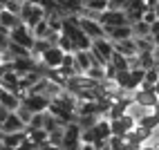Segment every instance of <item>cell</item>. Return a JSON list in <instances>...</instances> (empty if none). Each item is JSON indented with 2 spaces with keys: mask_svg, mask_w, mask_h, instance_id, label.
Segmentation results:
<instances>
[{
  "mask_svg": "<svg viewBox=\"0 0 159 150\" xmlns=\"http://www.w3.org/2000/svg\"><path fill=\"white\" fill-rule=\"evenodd\" d=\"M20 20H23V25H27L29 29H34L38 23L45 20V9L34 5V2H25L23 11H20Z\"/></svg>",
  "mask_w": 159,
  "mask_h": 150,
  "instance_id": "obj_1",
  "label": "cell"
},
{
  "mask_svg": "<svg viewBox=\"0 0 159 150\" xmlns=\"http://www.w3.org/2000/svg\"><path fill=\"white\" fill-rule=\"evenodd\" d=\"M9 40H11V43H18V45H23V47H27L29 52H31V47H34V43H36L34 34H31V29H29L27 25H18L16 29H11Z\"/></svg>",
  "mask_w": 159,
  "mask_h": 150,
  "instance_id": "obj_2",
  "label": "cell"
},
{
  "mask_svg": "<svg viewBox=\"0 0 159 150\" xmlns=\"http://www.w3.org/2000/svg\"><path fill=\"white\" fill-rule=\"evenodd\" d=\"M81 143V128L79 123H70L65 128V137H63V148L61 150H79Z\"/></svg>",
  "mask_w": 159,
  "mask_h": 150,
  "instance_id": "obj_3",
  "label": "cell"
},
{
  "mask_svg": "<svg viewBox=\"0 0 159 150\" xmlns=\"http://www.w3.org/2000/svg\"><path fill=\"white\" fill-rule=\"evenodd\" d=\"M49 99L47 96H43V94H27L25 99H23V105L27 110H31L34 114H40V112H47L49 110Z\"/></svg>",
  "mask_w": 159,
  "mask_h": 150,
  "instance_id": "obj_4",
  "label": "cell"
},
{
  "mask_svg": "<svg viewBox=\"0 0 159 150\" xmlns=\"http://www.w3.org/2000/svg\"><path fill=\"white\" fill-rule=\"evenodd\" d=\"M110 125H112V137H125L130 130H134V128H137V121L132 119L130 114H123L121 119L110 121Z\"/></svg>",
  "mask_w": 159,
  "mask_h": 150,
  "instance_id": "obj_5",
  "label": "cell"
},
{
  "mask_svg": "<svg viewBox=\"0 0 159 150\" xmlns=\"http://www.w3.org/2000/svg\"><path fill=\"white\" fill-rule=\"evenodd\" d=\"M81 29L85 31V34L90 36V40H101L105 38V29L101 23H97V20H88V18H81Z\"/></svg>",
  "mask_w": 159,
  "mask_h": 150,
  "instance_id": "obj_6",
  "label": "cell"
},
{
  "mask_svg": "<svg viewBox=\"0 0 159 150\" xmlns=\"http://www.w3.org/2000/svg\"><path fill=\"white\" fill-rule=\"evenodd\" d=\"M103 29H105V38L112 40V43H121V40L132 38V27L130 25H123V27H103Z\"/></svg>",
  "mask_w": 159,
  "mask_h": 150,
  "instance_id": "obj_7",
  "label": "cell"
},
{
  "mask_svg": "<svg viewBox=\"0 0 159 150\" xmlns=\"http://www.w3.org/2000/svg\"><path fill=\"white\" fill-rule=\"evenodd\" d=\"M63 58H65V52H63L61 47H49L45 54H43V58H40V61H43L49 70H58L61 63H63Z\"/></svg>",
  "mask_w": 159,
  "mask_h": 150,
  "instance_id": "obj_8",
  "label": "cell"
},
{
  "mask_svg": "<svg viewBox=\"0 0 159 150\" xmlns=\"http://www.w3.org/2000/svg\"><path fill=\"white\" fill-rule=\"evenodd\" d=\"M101 25L103 27H123V25H128V18H125L123 11H103Z\"/></svg>",
  "mask_w": 159,
  "mask_h": 150,
  "instance_id": "obj_9",
  "label": "cell"
},
{
  "mask_svg": "<svg viewBox=\"0 0 159 150\" xmlns=\"http://www.w3.org/2000/svg\"><path fill=\"white\" fill-rule=\"evenodd\" d=\"M132 99H134L137 105H141V108H148V110H152L155 105L159 103V96H157L155 92H146V90H137V92L132 94Z\"/></svg>",
  "mask_w": 159,
  "mask_h": 150,
  "instance_id": "obj_10",
  "label": "cell"
},
{
  "mask_svg": "<svg viewBox=\"0 0 159 150\" xmlns=\"http://www.w3.org/2000/svg\"><path fill=\"white\" fill-rule=\"evenodd\" d=\"M114 52H116V54H121V56H125V58L139 56V52H137V43H134V38L121 40V43H114Z\"/></svg>",
  "mask_w": 159,
  "mask_h": 150,
  "instance_id": "obj_11",
  "label": "cell"
},
{
  "mask_svg": "<svg viewBox=\"0 0 159 150\" xmlns=\"http://www.w3.org/2000/svg\"><path fill=\"white\" fill-rule=\"evenodd\" d=\"M2 130H5V134H14V132H25V130H27V125L18 119V114H16V112H11V114L7 116V121L2 123Z\"/></svg>",
  "mask_w": 159,
  "mask_h": 150,
  "instance_id": "obj_12",
  "label": "cell"
},
{
  "mask_svg": "<svg viewBox=\"0 0 159 150\" xmlns=\"http://www.w3.org/2000/svg\"><path fill=\"white\" fill-rule=\"evenodd\" d=\"M36 65H38L36 58H16L14 61V72L18 76H25L29 72H36Z\"/></svg>",
  "mask_w": 159,
  "mask_h": 150,
  "instance_id": "obj_13",
  "label": "cell"
},
{
  "mask_svg": "<svg viewBox=\"0 0 159 150\" xmlns=\"http://www.w3.org/2000/svg\"><path fill=\"white\" fill-rule=\"evenodd\" d=\"M18 25H23V20H20V16L11 14V11H7V9H2L0 11V27H5V29H16Z\"/></svg>",
  "mask_w": 159,
  "mask_h": 150,
  "instance_id": "obj_14",
  "label": "cell"
},
{
  "mask_svg": "<svg viewBox=\"0 0 159 150\" xmlns=\"http://www.w3.org/2000/svg\"><path fill=\"white\" fill-rule=\"evenodd\" d=\"M74 61H76L79 74H85L90 67H94V61H92V54H90V52H76V54H74Z\"/></svg>",
  "mask_w": 159,
  "mask_h": 150,
  "instance_id": "obj_15",
  "label": "cell"
},
{
  "mask_svg": "<svg viewBox=\"0 0 159 150\" xmlns=\"http://www.w3.org/2000/svg\"><path fill=\"white\" fill-rule=\"evenodd\" d=\"M0 90H2V88H0ZM0 105H5L9 112H16V110L20 108V99H18L16 94L5 92V90H2V92H0Z\"/></svg>",
  "mask_w": 159,
  "mask_h": 150,
  "instance_id": "obj_16",
  "label": "cell"
},
{
  "mask_svg": "<svg viewBox=\"0 0 159 150\" xmlns=\"http://www.w3.org/2000/svg\"><path fill=\"white\" fill-rule=\"evenodd\" d=\"M27 141V130L25 132H14V134H5V139H2V143L5 146H9V148H18V146H23Z\"/></svg>",
  "mask_w": 159,
  "mask_h": 150,
  "instance_id": "obj_17",
  "label": "cell"
},
{
  "mask_svg": "<svg viewBox=\"0 0 159 150\" xmlns=\"http://www.w3.org/2000/svg\"><path fill=\"white\" fill-rule=\"evenodd\" d=\"M27 139L34 146H40V143H45L47 139H49V132L43 130V128H40V130H31V128H27Z\"/></svg>",
  "mask_w": 159,
  "mask_h": 150,
  "instance_id": "obj_18",
  "label": "cell"
},
{
  "mask_svg": "<svg viewBox=\"0 0 159 150\" xmlns=\"http://www.w3.org/2000/svg\"><path fill=\"white\" fill-rule=\"evenodd\" d=\"M134 43H137V52H139V54H152V52H155L152 36H148V38H134Z\"/></svg>",
  "mask_w": 159,
  "mask_h": 150,
  "instance_id": "obj_19",
  "label": "cell"
},
{
  "mask_svg": "<svg viewBox=\"0 0 159 150\" xmlns=\"http://www.w3.org/2000/svg\"><path fill=\"white\" fill-rule=\"evenodd\" d=\"M148 36H152L150 25H148V23L139 20V23H134V25H132V38H148Z\"/></svg>",
  "mask_w": 159,
  "mask_h": 150,
  "instance_id": "obj_20",
  "label": "cell"
},
{
  "mask_svg": "<svg viewBox=\"0 0 159 150\" xmlns=\"http://www.w3.org/2000/svg\"><path fill=\"white\" fill-rule=\"evenodd\" d=\"M31 34H34V38H36V40H47V36L52 34V29H49V23H47V20L38 23L34 29H31Z\"/></svg>",
  "mask_w": 159,
  "mask_h": 150,
  "instance_id": "obj_21",
  "label": "cell"
},
{
  "mask_svg": "<svg viewBox=\"0 0 159 150\" xmlns=\"http://www.w3.org/2000/svg\"><path fill=\"white\" fill-rule=\"evenodd\" d=\"M7 49L14 54V58H31V52L27 47H23V45H18V43H9Z\"/></svg>",
  "mask_w": 159,
  "mask_h": 150,
  "instance_id": "obj_22",
  "label": "cell"
},
{
  "mask_svg": "<svg viewBox=\"0 0 159 150\" xmlns=\"http://www.w3.org/2000/svg\"><path fill=\"white\" fill-rule=\"evenodd\" d=\"M85 76H90L92 81H97V83H103V81H105V67L94 65V67H90V70L85 72Z\"/></svg>",
  "mask_w": 159,
  "mask_h": 150,
  "instance_id": "obj_23",
  "label": "cell"
},
{
  "mask_svg": "<svg viewBox=\"0 0 159 150\" xmlns=\"http://www.w3.org/2000/svg\"><path fill=\"white\" fill-rule=\"evenodd\" d=\"M137 125H141V128H146V130H155V128H159V119L150 112V114H146L141 121H137Z\"/></svg>",
  "mask_w": 159,
  "mask_h": 150,
  "instance_id": "obj_24",
  "label": "cell"
},
{
  "mask_svg": "<svg viewBox=\"0 0 159 150\" xmlns=\"http://www.w3.org/2000/svg\"><path fill=\"white\" fill-rule=\"evenodd\" d=\"M76 123H79V128H81V132H83V130H92V128L99 123V116H79Z\"/></svg>",
  "mask_w": 159,
  "mask_h": 150,
  "instance_id": "obj_25",
  "label": "cell"
},
{
  "mask_svg": "<svg viewBox=\"0 0 159 150\" xmlns=\"http://www.w3.org/2000/svg\"><path fill=\"white\" fill-rule=\"evenodd\" d=\"M110 63L116 67V72H130V67H128V58L121 56V54H116V52H114V56H112Z\"/></svg>",
  "mask_w": 159,
  "mask_h": 150,
  "instance_id": "obj_26",
  "label": "cell"
},
{
  "mask_svg": "<svg viewBox=\"0 0 159 150\" xmlns=\"http://www.w3.org/2000/svg\"><path fill=\"white\" fill-rule=\"evenodd\" d=\"M63 137H65V128H58V130L49 132V139H47V141L54 146V148H63Z\"/></svg>",
  "mask_w": 159,
  "mask_h": 150,
  "instance_id": "obj_27",
  "label": "cell"
},
{
  "mask_svg": "<svg viewBox=\"0 0 159 150\" xmlns=\"http://www.w3.org/2000/svg\"><path fill=\"white\" fill-rule=\"evenodd\" d=\"M108 2L110 0H85V9H92V11H108Z\"/></svg>",
  "mask_w": 159,
  "mask_h": 150,
  "instance_id": "obj_28",
  "label": "cell"
},
{
  "mask_svg": "<svg viewBox=\"0 0 159 150\" xmlns=\"http://www.w3.org/2000/svg\"><path fill=\"white\" fill-rule=\"evenodd\" d=\"M139 63H141V70H143V72L157 67V61H155L152 54H139Z\"/></svg>",
  "mask_w": 159,
  "mask_h": 150,
  "instance_id": "obj_29",
  "label": "cell"
},
{
  "mask_svg": "<svg viewBox=\"0 0 159 150\" xmlns=\"http://www.w3.org/2000/svg\"><path fill=\"white\" fill-rule=\"evenodd\" d=\"M58 128H61L58 119H56V116H52L49 112H45V123H43V130H47V132H54V130H58Z\"/></svg>",
  "mask_w": 159,
  "mask_h": 150,
  "instance_id": "obj_30",
  "label": "cell"
},
{
  "mask_svg": "<svg viewBox=\"0 0 159 150\" xmlns=\"http://www.w3.org/2000/svg\"><path fill=\"white\" fill-rule=\"evenodd\" d=\"M130 5V0H110L108 2V11H125Z\"/></svg>",
  "mask_w": 159,
  "mask_h": 150,
  "instance_id": "obj_31",
  "label": "cell"
},
{
  "mask_svg": "<svg viewBox=\"0 0 159 150\" xmlns=\"http://www.w3.org/2000/svg\"><path fill=\"white\" fill-rule=\"evenodd\" d=\"M58 47L65 52V54H76V47H74V43L67 38V36H61V40H58Z\"/></svg>",
  "mask_w": 159,
  "mask_h": 150,
  "instance_id": "obj_32",
  "label": "cell"
},
{
  "mask_svg": "<svg viewBox=\"0 0 159 150\" xmlns=\"http://www.w3.org/2000/svg\"><path fill=\"white\" fill-rule=\"evenodd\" d=\"M16 114H18V119L23 121L25 125H29V121H31V116H34V112H31V110H27V108H25L23 103H20V108L16 110Z\"/></svg>",
  "mask_w": 159,
  "mask_h": 150,
  "instance_id": "obj_33",
  "label": "cell"
},
{
  "mask_svg": "<svg viewBox=\"0 0 159 150\" xmlns=\"http://www.w3.org/2000/svg\"><path fill=\"white\" fill-rule=\"evenodd\" d=\"M43 123H45V112H40V114H34V116H31V121H29L27 128H31V130H40Z\"/></svg>",
  "mask_w": 159,
  "mask_h": 150,
  "instance_id": "obj_34",
  "label": "cell"
},
{
  "mask_svg": "<svg viewBox=\"0 0 159 150\" xmlns=\"http://www.w3.org/2000/svg\"><path fill=\"white\" fill-rule=\"evenodd\" d=\"M157 20H159V16H157V9H155V7H150V9H148V11L143 14V23H148V25H155Z\"/></svg>",
  "mask_w": 159,
  "mask_h": 150,
  "instance_id": "obj_35",
  "label": "cell"
},
{
  "mask_svg": "<svg viewBox=\"0 0 159 150\" xmlns=\"http://www.w3.org/2000/svg\"><path fill=\"white\" fill-rule=\"evenodd\" d=\"M108 141H110V148H112V150H123V146H125L123 137H110Z\"/></svg>",
  "mask_w": 159,
  "mask_h": 150,
  "instance_id": "obj_36",
  "label": "cell"
},
{
  "mask_svg": "<svg viewBox=\"0 0 159 150\" xmlns=\"http://www.w3.org/2000/svg\"><path fill=\"white\" fill-rule=\"evenodd\" d=\"M116 67L112 65V63H108V65H105V81H116Z\"/></svg>",
  "mask_w": 159,
  "mask_h": 150,
  "instance_id": "obj_37",
  "label": "cell"
},
{
  "mask_svg": "<svg viewBox=\"0 0 159 150\" xmlns=\"http://www.w3.org/2000/svg\"><path fill=\"white\" fill-rule=\"evenodd\" d=\"M9 114H11V112H9L5 105H0V123H5V121H7V116H9Z\"/></svg>",
  "mask_w": 159,
  "mask_h": 150,
  "instance_id": "obj_38",
  "label": "cell"
},
{
  "mask_svg": "<svg viewBox=\"0 0 159 150\" xmlns=\"http://www.w3.org/2000/svg\"><path fill=\"white\" fill-rule=\"evenodd\" d=\"M16 150H34V143H31V141H29V139H27V141H25L23 146H18Z\"/></svg>",
  "mask_w": 159,
  "mask_h": 150,
  "instance_id": "obj_39",
  "label": "cell"
},
{
  "mask_svg": "<svg viewBox=\"0 0 159 150\" xmlns=\"http://www.w3.org/2000/svg\"><path fill=\"white\" fill-rule=\"evenodd\" d=\"M150 31H152V36H159V20L155 25H150Z\"/></svg>",
  "mask_w": 159,
  "mask_h": 150,
  "instance_id": "obj_40",
  "label": "cell"
},
{
  "mask_svg": "<svg viewBox=\"0 0 159 150\" xmlns=\"http://www.w3.org/2000/svg\"><path fill=\"white\" fill-rule=\"evenodd\" d=\"M152 56H155V61L159 63V47H155V52H152Z\"/></svg>",
  "mask_w": 159,
  "mask_h": 150,
  "instance_id": "obj_41",
  "label": "cell"
},
{
  "mask_svg": "<svg viewBox=\"0 0 159 150\" xmlns=\"http://www.w3.org/2000/svg\"><path fill=\"white\" fill-rule=\"evenodd\" d=\"M152 114H155V116H157V119H159V103H157V105H155V108H152Z\"/></svg>",
  "mask_w": 159,
  "mask_h": 150,
  "instance_id": "obj_42",
  "label": "cell"
},
{
  "mask_svg": "<svg viewBox=\"0 0 159 150\" xmlns=\"http://www.w3.org/2000/svg\"><path fill=\"white\" fill-rule=\"evenodd\" d=\"M146 2H148V7H157L159 0H146Z\"/></svg>",
  "mask_w": 159,
  "mask_h": 150,
  "instance_id": "obj_43",
  "label": "cell"
},
{
  "mask_svg": "<svg viewBox=\"0 0 159 150\" xmlns=\"http://www.w3.org/2000/svg\"><path fill=\"white\" fill-rule=\"evenodd\" d=\"M5 139V130H2V123H0V141Z\"/></svg>",
  "mask_w": 159,
  "mask_h": 150,
  "instance_id": "obj_44",
  "label": "cell"
},
{
  "mask_svg": "<svg viewBox=\"0 0 159 150\" xmlns=\"http://www.w3.org/2000/svg\"><path fill=\"white\" fill-rule=\"evenodd\" d=\"M155 94H157V96H159V83H157V85H155Z\"/></svg>",
  "mask_w": 159,
  "mask_h": 150,
  "instance_id": "obj_45",
  "label": "cell"
},
{
  "mask_svg": "<svg viewBox=\"0 0 159 150\" xmlns=\"http://www.w3.org/2000/svg\"><path fill=\"white\" fill-rule=\"evenodd\" d=\"M0 150H2V141H0Z\"/></svg>",
  "mask_w": 159,
  "mask_h": 150,
  "instance_id": "obj_46",
  "label": "cell"
},
{
  "mask_svg": "<svg viewBox=\"0 0 159 150\" xmlns=\"http://www.w3.org/2000/svg\"><path fill=\"white\" fill-rule=\"evenodd\" d=\"M157 70H159V63H157Z\"/></svg>",
  "mask_w": 159,
  "mask_h": 150,
  "instance_id": "obj_47",
  "label": "cell"
}]
</instances>
